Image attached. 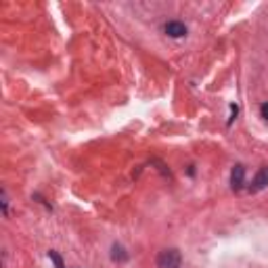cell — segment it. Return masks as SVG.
I'll list each match as a JSON object with an SVG mask.
<instances>
[{
    "mask_svg": "<svg viewBox=\"0 0 268 268\" xmlns=\"http://www.w3.org/2000/svg\"><path fill=\"white\" fill-rule=\"evenodd\" d=\"M158 266L160 268H178L181 266V252L178 250H164L158 256Z\"/></svg>",
    "mask_w": 268,
    "mask_h": 268,
    "instance_id": "obj_1",
    "label": "cell"
},
{
    "mask_svg": "<svg viewBox=\"0 0 268 268\" xmlns=\"http://www.w3.org/2000/svg\"><path fill=\"white\" fill-rule=\"evenodd\" d=\"M243 183H245V168L241 164H237L233 168V172H231V187H233V191H239L243 187Z\"/></svg>",
    "mask_w": 268,
    "mask_h": 268,
    "instance_id": "obj_2",
    "label": "cell"
},
{
    "mask_svg": "<svg viewBox=\"0 0 268 268\" xmlns=\"http://www.w3.org/2000/svg\"><path fill=\"white\" fill-rule=\"evenodd\" d=\"M166 34L172 36V38H183L187 34V28H185V24H181V21H170L166 26Z\"/></svg>",
    "mask_w": 268,
    "mask_h": 268,
    "instance_id": "obj_3",
    "label": "cell"
},
{
    "mask_svg": "<svg viewBox=\"0 0 268 268\" xmlns=\"http://www.w3.org/2000/svg\"><path fill=\"white\" fill-rule=\"evenodd\" d=\"M268 187V168H262L256 178H254V185H252V191H262Z\"/></svg>",
    "mask_w": 268,
    "mask_h": 268,
    "instance_id": "obj_4",
    "label": "cell"
},
{
    "mask_svg": "<svg viewBox=\"0 0 268 268\" xmlns=\"http://www.w3.org/2000/svg\"><path fill=\"white\" fill-rule=\"evenodd\" d=\"M49 258L55 262V268H65V264H63V258H61L57 252H49Z\"/></svg>",
    "mask_w": 268,
    "mask_h": 268,
    "instance_id": "obj_5",
    "label": "cell"
},
{
    "mask_svg": "<svg viewBox=\"0 0 268 268\" xmlns=\"http://www.w3.org/2000/svg\"><path fill=\"white\" fill-rule=\"evenodd\" d=\"M124 250L120 245H114V260H126V254H122Z\"/></svg>",
    "mask_w": 268,
    "mask_h": 268,
    "instance_id": "obj_6",
    "label": "cell"
},
{
    "mask_svg": "<svg viewBox=\"0 0 268 268\" xmlns=\"http://www.w3.org/2000/svg\"><path fill=\"white\" fill-rule=\"evenodd\" d=\"M260 114H262V118L268 122V103H264V105L260 107Z\"/></svg>",
    "mask_w": 268,
    "mask_h": 268,
    "instance_id": "obj_7",
    "label": "cell"
}]
</instances>
